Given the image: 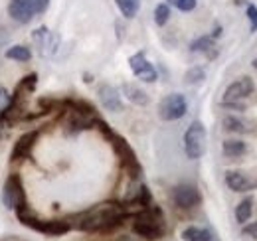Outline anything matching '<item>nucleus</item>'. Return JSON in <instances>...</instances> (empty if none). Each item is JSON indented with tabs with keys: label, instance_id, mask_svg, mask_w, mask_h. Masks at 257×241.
Segmentation results:
<instances>
[{
	"label": "nucleus",
	"instance_id": "obj_1",
	"mask_svg": "<svg viewBox=\"0 0 257 241\" xmlns=\"http://www.w3.org/2000/svg\"><path fill=\"white\" fill-rule=\"evenodd\" d=\"M127 215V206L99 204L91 210L75 215V223H71V227H77L79 231H89V233H105V231L119 227Z\"/></svg>",
	"mask_w": 257,
	"mask_h": 241
},
{
	"label": "nucleus",
	"instance_id": "obj_2",
	"mask_svg": "<svg viewBox=\"0 0 257 241\" xmlns=\"http://www.w3.org/2000/svg\"><path fill=\"white\" fill-rule=\"evenodd\" d=\"M133 231L145 239H159L164 233V223L161 219V211L153 208H145L135 215Z\"/></svg>",
	"mask_w": 257,
	"mask_h": 241
},
{
	"label": "nucleus",
	"instance_id": "obj_3",
	"mask_svg": "<svg viewBox=\"0 0 257 241\" xmlns=\"http://www.w3.org/2000/svg\"><path fill=\"white\" fill-rule=\"evenodd\" d=\"M184 152L190 160H198L206 152V127L200 120H192L184 133Z\"/></svg>",
	"mask_w": 257,
	"mask_h": 241
},
{
	"label": "nucleus",
	"instance_id": "obj_4",
	"mask_svg": "<svg viewBox=\"0 0 257 241\" xmlns=\"http://www.w3.org/2000/svg\"><path fill=\"white\" fill-rule=\"evenodd\" d=\"M188 111V103L184 95L180 93H170L159 103V117L162 120H178L182 119Z\"/></svg>",
	"mask_w": 257,
	"mask_h": 241
},
{
	"label": "nucleus",
	"instance_id": "obj_5",
	"mask_svg": "<svg viewBox=\"0 0 257 241\" xmlns=\"http://www.w3.org/2000/svg\"><path fill=\"white\" fill-rule=\"evenodd\" d=\"M2 202L6 208L10 210H16L20 206L26 204V194H24V188H22V182L16 174H10L6 180H4V188H2Z\"/></svg>",
	"mask_w": 257,
	"mask_h": 241
},
{
	"label": "nucleus",
	"instance_id": "obj_6",
	"mask_svg": "<svg viewBox=\"0 0 257 241\" xmlns=\"http://www.w3.org/2000/svg\"><path fill=\"white\" fill-rule=\"evenodd\" d=\"M172 200L178 208L190 210V208H196L202 202V194L192 184H178L176 188H172Z\"/></svg>",
	"mask_w": 257,
	"mask_h": 241
},
{
	"label": "nucleus",
	"instance_id": "obj_7",
	"mask_svg": "<svg viewBox=\"0 0 257 241\" xmlns=\"http://www.w3.org/2000/svg\"><path fill=\"white\" fill-rule=\"evenodd\" d=\"M128 65H131V71L135 73V77H139L141 81H147V83H153L159 79V73L155 69V65L147 60L145 52H137L135 56L128 58Z\"/></svg>",
	"mask_w": 257,
	"mask_h": 241
},
{
	"label": "nucleus",
	"instance_id": "obj_8",
	"mask_svg": "<svg viewBox=\"0 0 257 241\" xmlns=\"http://www.w3.org/2000/svg\"><path fill=\"white\" fill-rule=\"evenodd\" d=\"M32 42L38 48V54L44 58L56 54V50H58V36L46 26H40L38 30L32 32Z\"/></svg>",
	"mask_w": 257,
	"mask_h": 241
},
{
	"label": "nucleus",
	"instance_id": "obj_9",
	"mask_svg": "<svg viewBox=\"0 0 257 241\" xmlns=\"http://www.w3.org/2000/svg\"><path fill=\"white\" fill-rule=\"evenodd\" d=\"M8 14L18 24H30L34 16L38 14L36 2L34 0H10L8 2Z\"/></svg>",
	"mask_w": 257,
	"mask_h": 241
},
{
	"label": "nucleus",
	"instance_id": "obj_10",
	"mask_svg": "<svg viewBox=\"0 0 257 241\" xmlns=\"http://www.w3.org/2000/svg\"><path fill=\"white\" fill-rule=\"evenodd\" d=\"M253 87L255 85H253L251 77H239V79H235L233 83L227 85L222 103H239L241 99H245L253 93Z\"/></svg>",
	"mask_w": 257,
	"mask_h": 241
},
{
	"label": "nucleus",
	"instance_id": "obj_11",
	"mask_svg": "<svg viewBox=\"0 0 257 241\" xmlns=\"http://www.w3.org/2000/svg\"><path fill=\"white\" fill-rule=\"evenodd\" d=\"M97 95H99V101H101V105H103L107 111H111V113H119V111H123L121 93L115 89L113 85H109V83H103V85H99V91H97Z\"/></svg>",
	"mask_w": 257,
	"mask_h": 241
},
{
	"label": "nucleus",
	"instance_id": "obj_12",
	"mask_svg": "<svg viewBox=\"0 0 257 241\" xmlns=\"http://www.w3.org/2000/svg\"><path fill=\"white\" fill-rule=\"evenodd\" d=\"M225 184H227V188L229 190H233V192H251L253 188H257V182L251 180V178H247L243 172H239V170H229V172H225Z\"/></svg>",
	"mask_w": 257,
	"mask_h": 241
},
{
	"label": "nucleus",
	"instance_id": "obj_13",
	"mask_svg": "<svg viewBox=\"0 0 257 241\" xmlns=\"http://www.w3.org/2000/svg\"><path fill=\"white\" fill-rule=\"evenodd\" d=\"M36 137H38V131L24 133V135H22V137L16 141V145H14V151H12V160H22V158H26V156L30 154V151H32Z\"/></svg>",
	"mask_w": 257,
	"mask_h": 241
},
{
	"label": "nucleus",
	"instance_id": "obj_14",
	"mask_svg": "<svg viewBox=\"0 0 257 241\" xmlns=\"http://www.w3.org/2000/svg\"><path fill=\"white\" fill-rule=\"evenodd\" d=\"M190 52L194 54H206L208 58L216 56V42L212 36H200L190 44Z\"/></svg>",
	"mask_w": 257,
	"mask_h": 241
},
{
	"label": "nucleus",
	"instance_id": "obj_15",
	"mask_svg": "<svg viewBox=\"0 0 257 241\" xmlns=\"http://www.w3.org/2000/svg\"><path fill=\"white\" fill-rule=\"evenodd\" d=\"M222 125H224L225 131H229V133H239V135L251 133V123L239 119V117H235V115H227V117H224Z\"/></svg>",
	"mask_w": 257,
	"mask_h": 241
},
{
	"label": "nucleus",
	"instance_id": "obj_16",
	"mask_svg": "<svg viewBox=\"0 0 257 241\" xmlns=\"http://www.w3.org/2000/svg\"><path fill=\"white\" fill-rule=\"evenodd\" d=\"M121 91H123V95L127 97L128 101L135 103V105H147L149 103V95L141 89V87L133 85V83H123V89Z\"/></svg>",
	"mask_w": 257,
	"mask_h": 241
},
{
	"label": "nucleus",
	"instance_id": "obj_17",
	"mask_svg": "<svg viewBox=\"0 0 257 241\" xmlns=\"http://www.w3.org/2000/svg\"><path fill=\"white\" fill-rule=\"evenodd\" d=\"M222 151H224V156H227V158H239V156L245 154L247 147H245L243 141L227 139V141H224V145H222Z\"/></svg>",
	"mask_w": 257,
	"mask_h": 241
},
{
	"label": "nucleus",
	"instance_id": "obj_18",
	"mask_svg": "<svg viewBox=\"0 0 257 241\" xmlns=\"http://www.w3.org/2000/svg\"><path fill=\"white\" fill-rule=\"evenodd\" d=\"M182 239L184 241H212V233L204 227L198 225H190L182 231Z\"/></svg>",
	"mask_w": 257,
	"mask_h": 241
},
{
	"label": "nucleus",
	"instance_id": "obj_19",
	"mask_svg": "<svg viewBox=\"0 0 257 241\" xmlns=\"http://www.w3.org/2000/svg\"><path fill=\"white\" fill-rule=\"evenodd\" d=\"M6 58L14 61H30L32 60V52L28 46H22V44H16L12 48L6 50Z\"/></svg>",
	"mask_w": 257,
	"mask_h": 241
},
{
	"label": "nucleus",
	"instance_id": "obj_20",
	"mask_svg": "<svg viewBox=\"0 0 257 241\" xmlns=\"http://www.w3.org/2000/svg\"><path fill=\"white\" fill-rule=\"evenodd\" d=\"M253 213V200L251 198H243L237 206H235V219L237 223H245Z\"/></svg>",
	"mask_w": 257,
	"mask_h": 241
},
{
	"label": "nucleus",
	"instance_id": "obj_21",
	"mask_svg": "<svg viewBox=\"0 0 257 241\" xmlns=\"http://www.w3.org/2000/svg\"><path fill=\"white\" fill-rule=\"evenodd\" d=\"M115 4L125 18H135L141 8V0H115Z\"/></svg>",
	"mask_w": 257,
	"mask_h": 241
},
{
	"label": "nucleus",
	"instance_id": "obj_22",
	"mask_svg": "<svg viewBox=\"0 0 257 241\" xmlns=\"http://www.w3.org/2000/svg\"><path fill=\"white\" fill-rule=\"evenodd\" d=\"M204 77H206V71H204V67H198V65H196V67H190V69L186 71V75H184L186 83H190V85L202 83Z\"/></svg>",
	"mask_w": 257,
	"mask_h": 241
},
{
	"label": "nucleus",
	"instance_id": "obj_23",
	"mask_svg": "<svg viewBox=\"0 0 257 241\" xmlns=\"http://www.w3.org/2000/svg\"><path fill=\"white\" fill-rule=\"evenodd\" d=\"M168 18H170V6L162 2L155 8V22H157V26H164L168 22Z\"/></svg>",
	"mask_w": 257,
	"mask_h": 241
},
{
	"label": "nucleus",
	"instance_id": "obj_24",
	"mask_svg": "<svg viewBox=\"0 0 257 241\" xmlns=\"http://www.w3.org/2000/svg\"><path fill=\"white\" fill-rule=\"evenodd\" d=\"M10 105H12V95L8 93V89L0 87V120L4 119L10 111Z\"/></svg>",
	"mask_w": 257,
	"mask_h": 241
},
{
	"label": "nucleus",
	"instance_id": "obj_25",
	"mask_svg": "<svg viewBox=\"0 0 257 241\" xmlns=\"http://www.w3.org/2000/svg\"><path fill=\"white\" fill-rule=\"evenodd\" d=\"M170 4H174L180 12H192L198 4V0H168Z\"/></svg>",
	"mask_w": 257,
	"mask_h": 241
},
{
	"label": "nucleus",
	"instance_id": "obj_26",
	"mask_svg": "<svg viewBox=\"0 0 257 241\" xmlns=\"http://www.w3.org/2000/svg\"><path fill=\"white\" fill-rule=\"evenodd\" d=\"M247 18H249V30H257V6L255 4H249L247 6Z\"/></svg>",
	"mask_w": 257,
	"mask_h": 241
},
{
	"label": "nucleus",
	"instance_id": "obj_27",
	"mask_svg": "<svg viewBox=\"0 0 257 241\" xmlns=\"http://www.w3.org/2000/svg\"><path fill=\"white\" fill-rule=\"evenodd\" d=\"M241 233H243L245 237H251V239H255V241H257V221H253L251 225H245Z\"/></svg>",
	"mask_w": 257,
	"mask_h": 241
},
{
	"label": "nucleus",
	"instance_id": "obj_28",
	"mask_svg": "<svg viewBox=\"0 0 257 241\" xmlns=\"http://www.w3.org/2000/svg\"><path fill=\"white\" fill-rule=\"evenodd\" d=\"M34 2H36V12H38V14L46 12L48 6H50V0H34Z\"/></svg>",
	"mask_w": 257,
	"mask_h": 241
},
{
	"label": "nucleus",
	"instance_id": "obj_29",
	"mask_svg": "<svg viewBox=\"0 0 257 241\" xmlns=\"http://www.w3.org/2000/svg\"><path fill=\"white\" fill-rule=\"evenodd\" d=\"M253 69H257V58L253 60Z\"/></svg>",
	"mask_w": 257,
	"mask_h": 241
},
{
	"label": "nucleus",
	"instance_id": "obj_30",
	"mask_svg": "<svg viewBox=\"0 0 257 241\" xmlns=\"http://www.w3.org/2000/svg\"><path fill=\"white\" fill-rule=\"evenodd\" d=\"M243 2H245V0H235V4H243Z\"/></svg>",
	"mask_w": 257,
	"mask_h": 241
}]
</instances>
